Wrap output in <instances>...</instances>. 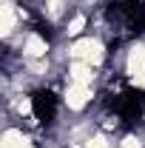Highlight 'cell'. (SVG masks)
Listing matches in <instances>:
<instances>
[{"label":"cell","instance_id":"6da1fadb","mask_svg":"<svg viewBox=\"0 0 145 148\" xmlns=\"http://www.w3.org/2000/svg\"><path fill=\"white\" fill-rule=\"evenodd\" d=\"M31 111H34V117L40 120V123H54L57 117V97L51 91H37L34 97H31Z\"/></svg>","mask_w":145,"mask_h":148}]
</instances>
